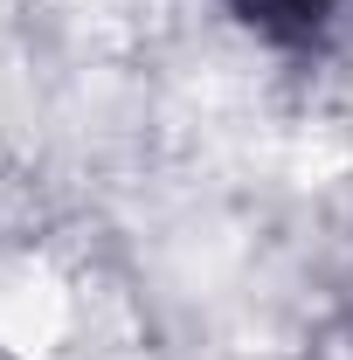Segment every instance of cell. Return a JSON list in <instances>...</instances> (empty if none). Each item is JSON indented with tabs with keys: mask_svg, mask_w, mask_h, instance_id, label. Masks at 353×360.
<instances>
[{
	"mask_svg": "<svg viewBox=\"0 0 353 360\" xmlns=\"http://www.w3.org/2000/svg\"><path fill=\"white\" fill-rule=\"evenodd\" d=\"M326 0H250V21L264 14V21H312Z\"/></svg>",
	"mask_w": 353,
	"mask_h": 360,
	"instance_id": "cell-1",
	"label": "cell"
}]
</instances>
